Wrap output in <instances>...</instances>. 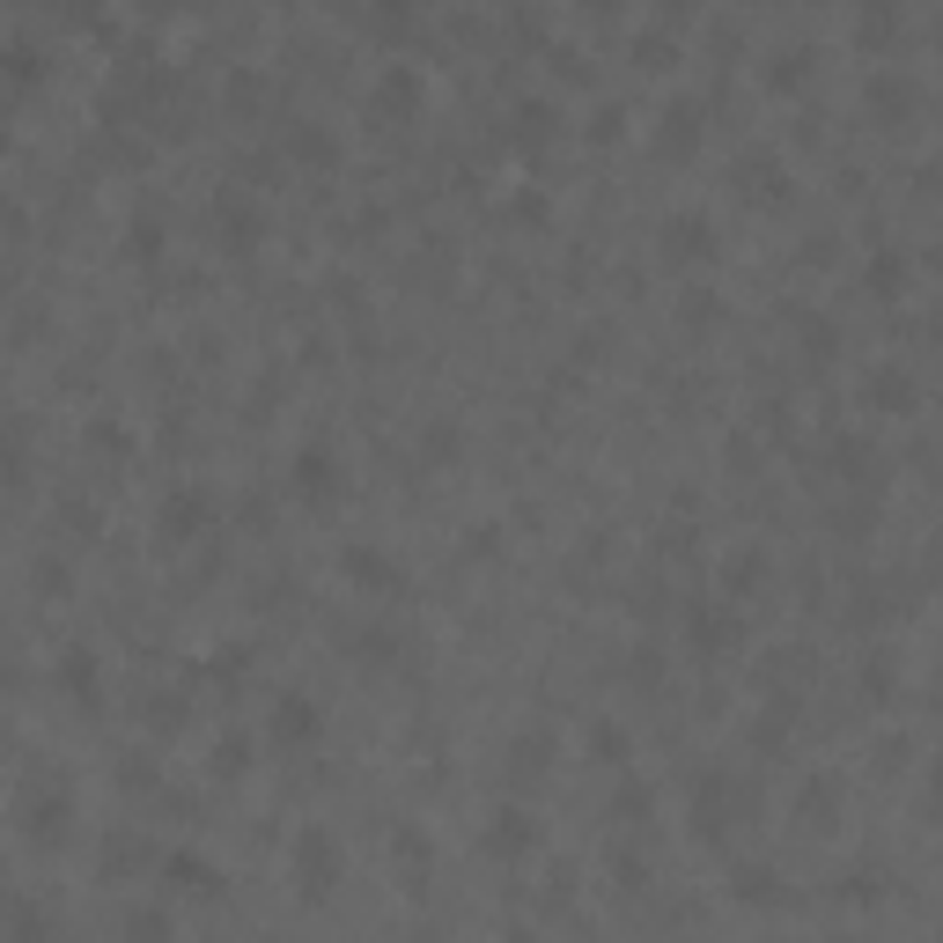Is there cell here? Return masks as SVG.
Wrapping results in <instances>:
<instances>
[{"mask_svg": "<svg viewBox=\"0 0 943 943\" xmlns=\"http://www.w3.org/2000/svg\"><path fill=\"white\" fill-rule=\"evenodd\" d=\"M15 825H23L30 847H59L67 833H75V796H67V781L30 774L23 789H15Z\"/></svg>", "mask_w": 943, "mask_h": 943, "instance_id": "obj_1", "label": "cell"}, {"mask_svg": "<svg viewBox=\"0 0 943 943\" xmlns=\"http://www.w3.org/2000/svg\"><path fill=\"white\" fill-rule=\"evenodd\" d=\"M288 877H296V892L310 899V907H324L332 885H340V841H332L324 825H302L296 847H288Z\"/></svg>", "mask_w": 943, "mask_h": 943, "instance_id": "obj_2", "label": "cell"}, {"mask_svg": "<svg viewBox=\"0 0 943 943\" xmlns=\"http://www.w3.org/2000/svg\"><path fill=\"white\" fill-rule=\"evenodd\" d=\"M288 487H296V501H310V509H332L347 479H340V457H332L324 443H302L296 465H288Z\"/></svg>", "mask_w": 943, "mask_h": 943, "instance_id": "obj_3", "label": "cell"}, {"mask_svg": "<svg viewBox=\"0 0 943 943\" xmlns=\"http://www.w3.org/2000/svg\"><path fill=\"white\" fill-rule=\"evenodd\" d=\"M686 642L700 648V656H730V648L745 642V620H737V604H686Z\"/></svg>", "mask_w": 943, "mask_h": 943, "instance_id": "obj_4", "label": "cell"}, {"mask_svg": "<svg viewBox=\"0 0 943 943\" xmlns=\"http://www.w3.org/2000/svg\"><path fill=\"white\" fill-rule=\"evenodd\" d=\"M531 847H539V819H531L523 803H501L495 819H487V855H495V863H523Z\"/></svg>", "mask_w": 943, "mask_h": 943, "instance_id": "obj_5", "label": "cell"}, {"mask_svg": "<svg viewBox=\"0 0 943 943\" xmlns=\"http://www.w3.org/2000/svg\"><path fill=\"white\" fill-rule=\"evenodd\" d=\"M700 133H708L700 103H670L664 119H656V155H664V163H694V155H700Z\"/></svg>", "mask_w": 943, "mask_h": 943, "instance_id": "obj_6", "label": "cell"}, {"mask_svg": "<svg viewBox=\"0 0 943 943\" xmlns=\"http://www.w3.org/2000/svg\"><path fill=\"white\" fill-rule=\"evenodd\" d=\"M421 75H413V67H384V75H376V89H369V111L376 119H413V111H421Z\"/></svg>", "mask_w": 943, "mask_h": 943, "instance_id": "obj_7", "label": "cell"}, {"mask_svg": "<svg viewBox=\"0 0 943 943\" xmlns=\"http://www.w3.org/2000/svg\"><path fill=\"white\" fill-rule=\"evenodd\" d=\"M207 523H214V495H207V487H177V495L163 501V539H177V546L199 539Z\"/></svg>", "mask_w": 943, "mask_h": 943, "instance_id": "obj_8", "label": "cell"}, {"mask_svg": "<svg viewBox=\"0 0 943 943\" xmlns=\"http://www.w3.org/2000/svg\"><path fill=\"white\" fill-rule=\"evenodd\" d=\"M266 730H274V745H310V737L324 730V715H318V700L310 694H280L274 715H266Z\"/></svg>", "mask_w": 943, "mask_h": 943, "instance_id": "obj_9", "label": "cell"}, {"mask_svg": "<svg viewBox=\"0 0 943 943\" xmlns=\"http://www.w3.org/2000/svg\"><path fill=\"white\" fill-rule=\"evenodd\" d=\"M258 199H244V192H222L214 199V236H222V251H251L258 244Z\"/></svg>", "mask_w": 943, "mask_h": 943, "instance_id": "obj_10", "label": "cell"}, {"mask_svg": "<svg viewBox=\"0 0 943 943\" xmlns=\"http://www.w3.org/2000/svg\"><path fill=\"white\" fill-rule=\"evenodd\" d=\"M708 251H715L708 214H670V222H664V258H670V266H700Z\"/></svg>", "mask_w": 943, "mask_h": 943, "instance_id": "obj_11", "label": "cell"}, {"mask_svg": "<svg viewBox=\"0 0 943 943\" xmlns=\"http://www.w3.org/2000/svg\"><path fill=\"white\" fill-rule=\"evenodd\" d=\"M730 781H722V774H708V781H700L694 789V833L700 841H722V833H730Z\"/></svg>", "mask_w": 943, "mask_h": 943, "instance_id": "obj_12", "label": "cell"}, {"mask_svg": "<svg viewBox=\"0 0 943 943\" xmlns=\"http://www.w3.org/2000/svg\"><path fill=\"white\" fill-rule=\"evenodd\" d=\"M163 877H170V892H185V899H222V869L199 863V855H163Z\"/></svg>", "mask_w": 943, "mask_h": 943, "instance_id": "obj_13", "label": "cell"}, {"mask_svg": "<svg viewBox=\"0 0 943 943\" xmlns=\"http://www.w3.org/2000/svg\"><path fill=\"white\" fill-rule=\"evenodd\" d=\"M737 192H745V199H767V207H781V199H789V170H781L774 155H745V163H737Z\"/></svg>", "mask_w": 943, "mask_h": 943, "instance_id": "obj_14", "label": "cell"}, {"mask_svg": "<svg viewBox=\"0 0 943 943\" xmlns=\"http://www.w3.org/2000/svg\"><path fill=\"white\" fill-rule=\"evenodd\" d=\"M340 568H347V583H369V590H398L391 553H376V546H347V553H340Z\"/></svg>", "mask_w": 943, "mask_h": 943, "instance_id": "obj_15", "label": "cell"}, {"mask_svg": "<svg viewBox=\"0 0 943 943\" xmlns=\"http://www.w3.org/2000/svg\"><path fill=\"white\" fill-rule=\"evenodd\" d=\"M796 819L811 825V833H825V825L841 819V789H833V781H819V774H811V781H803V796H796Z\"/></svg>", "mask_w": 943, "mask_h": 943, "instance_id": "obj_16", "label": "cell"}, {"mask_svg": "<svg viewBox=\"0 0 943 943\" xmlns=\"http://www.w3.org/2000/svg\"><path fill=\"white\" fill-rule=\"evenodd\" d=\"M759 583H767V553H759V546H737L730 561H722V590H730V597H752Z\"/></svg>", "mask_w": 943, "mask_h": 943, "instance_id": "obj_17", "label": "cell"}, {"mask_svg": "<svg viewBox=\"0 0 943 943\" xmlns=\"http://www.w3.org/2000/svg\"><path fill=\"white\" fill-rule=\"evenodd\" d=\"M59 678H67V694L81 700V708H97V648H67V656H59Z\"/></svg>", "mask_w": 943, "mask_h": 943, "instance_id": "obj_18", "label": "cell"}, {"mask_svg": "<svg viewBox=\"0 0 943 943\" xmlns=\"http://www.w3.org/2000/svg\"><path fill=\"white\" fill-rule=\"evenodd\" d=\"M869 103H877V111H885V119H914V103H921V89L907 75H885V81H869Z\"/></svg>", "mask_w": 943, "mask_h": 943, "instance_id": "obj_19", "label": "cell"}, {"mask_svg": "<svg viewBox=\"0 0 943 943\" xmlns=\"http://www.w3.org/2000/svg\"><path fill=\"white\" fill-rule=\"evenodd\" d=\"M869 406H885V413H914V376H907V369H877V376H869Z\"/></svg>", "mask_w": 943, "mask_h": 943, "instance_id": "obj_20", "label": "cell"}, {"mask_svg": "<svg viewBox=\"0 0 943 943\" xmlns=\"http://www.w3.org/2000/svg\"><path fill=\"white\" fill-rule=\"evenodd\" d=\"M730 892L745 899V907H781V899H789V892H781V869H759V863L737 869V885H730Z\"/></svg>", "mask_w": 943, "mask_h": 943, "instance_id": "obj_21", "label": "cell"}, {"mask_svg": "<svg viewBox=\"0 0 943 943\" xmlns=\"http://www.w3.org/2000/svg\"><path fill=\"white\" fill-rule=\"evenodd\" d=\"M546 759H553V730H523L517 745H509V774H546Z\"/></svg>", "mask_w": 943, "mask_h": 943, "instance_id": "obj_22", "label": "cell"}, {"mask_svg": "<svg viewBox=\"0 0 943 943\" xmlns=\"http://www.w3.org/2000/svg\"><path fill=\"white\" fill-rule=\"evenodd\" d=\"M457 450H465V428L450 421V413H435V421L421 428V457H428V465H450Z\"/></svg>", "mask_w": 943, "mask_h": 943, "instance_id": "obj_23", "label": "cell"}, {"mask_svg": "<svg viewBox=\"0 0 943 943\" xmlns=\"http://www.w3.org/2000/svg\"><path fill=\"white\" fill-rule=\"evenodd\" d=\"M391 855H398V869H413V892H421V877H428V855H435V847H428V833H413V825H398V833H391Z\"/></svg>", "mask_w": 943, "mask_h": 943, "instance_id": "obj_24", "label": "cell"}, {"mask_svg": "<svg viewBox=\"0 0 943 943\" xmlns=\"http://www.w3.org/2000/svg\"><path fill=\"white\" fill-rule=\"evenodd\" d=\"M863 280H869V296H885V302H892L899 288H907V258H899V251H877Z\"/></svg>", "mask_w": 943, "mask_h": 943, "instance_id": "obj_25", "label": "cell"}, {"mask_svg": "<svg viewBox=\"0 0 943 943\" xmlns=\"http://www.w3.org/2000/svg\"><path fill=\"white\" fill-rule=\"evenodd\" d=\"M855 37H863V45H885V37H899V8H892V0H869L863 15H855Z\"/></svg>", "mask_w": 943, "mask_h": 943, "instance_id": "obj_26", "label": "cell"}, {"mask_svg": "<svg viewBox=\"0 0 943 943\" xmlns=\"http://www.w3.org/2000/svg\"><path fill=\"white\" fill-rule=\"evenodd\" d=\"M517 141L523 148H546L553 141V103H517Z\"/></svg>", "mask_w": 943, "mask_h": 943, "instance_id": "obj_27", "label": "cell"}, {"mask_svg": "<svg viewBox=\"0 0 943 943\" xmlns=\"http://www.w3.org/2000/svg\"><path fill=\"white\" fill-rule=\"evenodd\" d=\"M214 774H222V781H244V774H251V737L229 730L222 745H214Z\"/></svg>", "mask_w": 943, "mask_h": 943, "instance_id": "obj_28", "label": "cell"}, {"mask_svg": "<svg viewBox=\"0 0 943 943\" xmlns=\"http://www.w3.org/2000/svg\"><path fill=\"white\" fill-rule=\"evenodd\" d=\"M296 155H302V163H318V170H324V163H340V141H332L324 125H296Z\"/></svg>", "mask_w": 943, "mask_h": 943, "instance_id": "obj_29", "label": "cell"}, {"mask_svg": "<svg viewBox=\"0 0 943 943\" xmlns=\"http://www.w3.org/2000/svg\"><path fill=\"white\" fill-rule=\"evenodd\" d=\"M781 745H789V700H781L774 715L752 722V752H781Z\"/></svg>", "mask_w": 943, "mask_h": 943, "instance_id": "obj_30", "label": "cell"}, {"mask_svg": "<svg viewBox=\"0 0 943 943\" xmlns=\"http://www.w3.org/2000/svg\"><path fill=\"white\" fill-rule=\"evenodd\" d=\"M590 752L597 759H612V767H626V730L620 722H590Z\"/></svg>", "mask_w": 943, "mask_h": 943, "instance_id": "obj_31", "label": "cell"}, {"mask_svg": "<svg viewBox=\"0 0 943 943\" xmlns=\"http://www.w3.org/2000/svg\"><path fill=\"white\" fill-rule=\"evenodd\" d=\"M612 819H620V825H626V819H648V789L634 781V774H626L620 789H612Z\"/></svg>", "mask_w": 943, "mask_h": 943, "instance_id": "obj_32", "label": "cell"}, {"mask_svg": "<svg viewBox=\"0 0 943 943\" xmlns=\"http://www.w3.org/2000/svg\"><path fill=\"white\" fill-rule=\"evenodd\" d=\"M796 332H803V347H811V354H833V347H841V332H833L825 318H811V310H796Z\"/></svg>", "mask_w": 943, "mask_h": 943, "instance_id": "obj_33", "label": "cell"}, {"mask_svg": "<svg viewBox=\"0 0 943 943\" xmlns=\"http://www.w3.org/2000/svg\"><path fill=\"white\" fill-rule=\"evenodd\" d=\"M354 642H362V648H354V656H362V664H391V648H398V634H391V626H362V634H354Z\"/></svg>", "mask_w": 943, "mask_h": 943, "instance_id": "obj_34", "label": "cell"}, {"mask_svg": "<svg viewBox=\"0 0 943 943\" xmlns=\"http://www.w3.org/2000/svg\"><path fill=\"white\" fill-rule=\"evenodd\" d=\"M811 81V52H781V67L767 75V89H803Z\"/></svg>", "mask_w": 943, "mask_h": 943, "instance_id": "obj_35", "label": "cell"}, {"mask_svg": "<svg viewBox=\"0 0 943 943\" xmlns=\"http://www.w3.org/2000/svg\"><path fill=\"white\" fill-rule=\"evenodd\" d=\"M612 877H620V892H642V885H648V863L634 855V847H612Z\"/></svg>", "mask_w": 943, "mask_h": 943, "instance_id": "obj_36", "label": "cell"}, {"mask_svg": "<svg viewBox=\"0 0 943 943\" xmlns=\"http://www.w3.org/2000/svg\"><path fill=\"white\" fill-rule=\"evenodd\" d=\"M119 789H125V796H155V767L141 759V752H133V759H119Z\"/></svg>", "mask_w": 943, "mask_h": 943, "instance_id": "obj_37", "label": "cell"}, {"mask_svg": "<svg viewBox=\"0 0 943 943\" xmlns=\"http://www.w3.org/2000/svg\"><path fill=\"white\" fill-rule=\"evenodd\" d=\"M163 251V222L155 214H133V258H155Z\"/></svg>", "mask_w": 943, "mask_h": 943, "instance_id": "obj_38", "label": "cell"}, {"mask_svg": "<svg viewBox=\"0 0 943 943\" xmlns=\"http://www.w3.org/2000/svg\"><path fill=\"white\" fill-rule=\"evenodd\" d=\"M141 863H148V847L141 841H111L103 847V869H141Z\"/></svg>", "mask_w": 943, "mask_h": 943, "instance_id": "obj_39", "label": "cell"}, {"mask_svg": "<svg viewBox=\"0 0 943 943\" xmlns=\"http://www.w3.org/2000/svg\"><path fill=\"white\" fill-rule=\"evenodd\" d=\"M678 318H686V324H715V296H700V288H686V302H678Z\"/></svg>", "mask_w": 943, "mask_h": 943, "instance_id": "obj_40", "label": "cell"}, {"mask_svg": "<svg viewBox=\"0 0 943 943\" xmlns=\"http://www.w3.org/2000/svg\"><path fill=\"white\" fill-rule=\"evenodd\" d=\"M89 450H119V457H125L133 443H125V428H111V421H89Z\"/></svg>", "mask_w": 943, "mask_h": 943, "instance_id": "obj_41", "label": "cell"}, {"mask_svg": "<svg viewBox=\"0 0 943 943\" xmlns=\"http://www.w3.org/2000/svg\"><path fill=\"white\" fill-rule=\"evenodd\" d=\"M148 722H155V730H185V700H170V694H163V700L148 708Z\"/></svg>", "mask_w": 943, "mask_h": 943, "instance_id": "obj_42", "label": "cell"}, {"mask_svg": "<svg viewBox=\"0 0 943 943\" xmlns=\"http://www.w3.org/2000/svg\"><path fill=\"white\" fill-rule=\"evenodd\" d=\"M634 59L642 67H670V37H634Z\"/></svg>", "mask_w": 943, "mask_h": 943, "instance_id": "obj_43", "label": "cell"}, {"mask_svg": "<svg viewBox=\"0 0 943 943\" xmlns=\"http://www.w3.org/2000/svg\"><path fill=\"white\" fill-rule=\"evenodd\" d=\"M590 133H597V141H620V133H626V111H620V103H604Z\"/></svg>", "mask_w": 943, "mask_h": 943, "instance_id": "obj_44", "label": "cell"}, {"mask_svg": "<svg viewBox=\"0 0 943 943\" xmlns=\"http://www.w3.org/2000/svg\"><path fill=\"white\" fill-rule=\"evenodd\" d=\"M376 30L398 37V30H406V0H376Z\"/></svg>", "mask_w": 943, "mask_h": 943, "instance_id": "obj_45", "label": "cell"}, {"mask_svg": "<svg viewBox=\"0 0 943 943\" xmlns=\"http://www.w3.org/2000/svg\"><path fill=\"white\" fill-rule=\"evenodd\" d=\"M8 75H15V81H37V52H30V45H8Z\"/></svg>", "mask_w": 943, "mask_h": 943, "instance_id": "obj_46", "label": "cell"}, {"mask_svg": "<svg viewBox=\"0 0 943 943\" xmlns=\"http://www.w3.org/2000/svg\"><path fill=\"white\" fill-rule=\"evenodd\" d=\"M0 472L23 479V435H0Z\"/></svg>", "mask_w": 943, "mask_h": 943, "instance_id": "obj_47", "label": "cell"}, {"mask_svg": "<svg viewBox=\"0 0 943 943\" xmlns=\"http://www.w3.org/2000/svg\"><path fill=\"white\" fill-rule=\"evenodd\" d=\"M244 664H251V648H244V642H222V656H214V670H222V678H229V670L244 678Z\"/></svg>", "mask_w": 943, "mask_h": 943, "instance_id": "obj_48", "label": "cell"}, {"mask_svg": "<svg viewBox=\"0 0 943 943\" xmlns=\"http://www.w3.org/2000/svg\"><path fill=\"white\" fill-rule=\"evenodd\" d=\"M495 546H501V539H495V523H472V531H465V553H479V561H487Z\"/></svg>", "mask_w": 943, "mask_h": 943, "instance_id": "obj_49", "label": "cell"}, {"mask_svg": "<svg viewBox=\"0 0 943 943\" xmlns=\"http://www.w3.org/2000/svg\"><path fill=\"white\" fill-rule=\"evenodd\" d=\"M163 8H192V0H163Z\"/></svg>", "mask_w": 943, "mask_h": 943, "instance_id": "obj_50", "label": "cell"}, {"mask_svg": "<svg viewBox=\"0 0 943 943\" xmlns=\"http://www.w3.org/2000/svg\"><path fill=\"white\" fill-rule=\"evenodd\" d=\"M590 8H612V0H590Z\"/></svg>", "mask_w": 943, "mask_h": 943, "instance_id": "obj_51", "label": "cell"}]
</instances>
